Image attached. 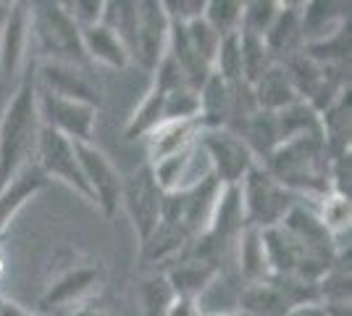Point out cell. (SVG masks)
I'll use <instances>...</instances> for the list:
<instances>
[{
    "label": "cell",
    "mask_w": 352,
    "mask_h": 316,
    "mask_svg": "<svg viewBox=\"0 0 352 316\" xmlns=\"http://www.w3.org/2000/svg\"><path fill=\"white\" fill-rule=\"evenodd\" d=\"M40 108H37V69L27 66L0 116V190L32 164L40 140Z\"/></svg>",
    "instance_id": "cell-1"
},
{
    "label": "cell",
    "mask_w": 352,
    "mask_h": 316,
    "mask_svg": "<svg viewBox=\"0 0 352 316\" xmlns=\"http://www.w3.org/2000/svg\"><path fill=\"white\" fill-rule=\"evenodd\" d=\"M32 37L43 50L45 61H58L72 66H87L82 48V32L74 24L60 3H30Z\"/></svg>",
    "instance_id": "cell-2"
},
{
    "label": "cell",
    "mask_w": 352,
    "mask_h": 316,
    "mask_svg": "<svg viewBox=\"0 0 352 316\" xmlns=\"http://www.w3.org/2000/svg\"><path fill=\"white\" fill-rule=\"evenodd\" d=\"M239 200H242V219L245 227L271 229L284 222V216L297 206L300 198L281 187L261 164H255L239 182Z\"/></svg>",
    "instance_id": "cell-3"
},
{
    "label": "cell",
    "mask_w": 352,
    "mask_h": 316,
    "mask_svg": "<svg viewBox=\"0 0 352 316\" xmlns=\"http://www.w3.org/2000/svg\"><path fill=\"white\" fill-rule=\"evenodd\" d=\"M221 182L208 171L203 180H195L192 185H184L182 190L166 193L163 196L161 222L179 227L187 238H197L216 211V203L221 198Z\"/></svg>",
    "instance_id": "cell-4"
},
{
    "label": "cell",
    "mask_w": 352,
    "mask_h": 316,
    "mask_svg": "<svg viewBox=\"0 0 352 316\" xmlns=\"http://www.w3.org/2000/svg\"><path fill=\"white\" fill-rule=\"evenodd\" d=\"M197 151L208 156L210 174L221 182V187L239 185L250 169L258 164L245 140L232 129H203L197 137Z\"/></svg>",
    "instance_id": "cell-5"
},
{
    "label": "cell",
    "mask_w": 352,
    "mask_h": 316,
    "mask_svg": "<svg viewBox=\"0 0 352 316\" xmlns=\"http://www.w3.org/2000/svg\"><path fill=\"white\" fill-rule=\"evenodd\" d=\"M34 158H37L34 166L43 171L45 180H56L60 185H66L69 190H74L76 196H82L87 203L95 206L92 193H89L87 182H85V174H82L79 158H76V148H74V143L69 137H63L58 132L43 127L40 129V140H37Z\"/></svg>",
    "instance_id": "cell-6"
},
{
    "label": "cell",
    "mask_w": 352,
    "mask_h": 316,
    "mask_svg": "<svg viewBox=\"0 0 352 316\" xmlns=\"http://www.w3.org/2000/svg\"><path fill=\"white\" fill-rule=\"evenodd\" d=\"M37 108H40L43 127L69 137L72 143H92L95 124H98V105L60 98L37 85Z\"/></svg>",
    "instance_id": "cell-7"
},
{
    "label": "cell",
    "mask_w": 352,
    "mask_h": 316,
    "mask_svg": "<svg viewBox=\"0 0 352 316\" xmlns=\"http://www.w3.org/2000/svg\"><path fill=\"white\" fill-rule=\"evenodd\" d=\"M121 206L126 209L129 219L137 232L140 245L155 232V227L161 224V211H163V193L158 182L153 177L150 164H145L140 171H134L129 180L121 187Z\"/></svg>",
    "instance_id": "cell-8"
},
{
    "label": "cell",
    "mask_w": 352,
    "mask_h": 316,
    "mask_svg": "<svg viewBox=\"0 0 352 316\" xmlns=\"http://www.w3.org/2000/svg\"><path fill=\"white\" fill-rule=\"evenodd\" d=\"M74 148H76V158H79V166H82V174H85V182H87L89 193H92L95 206L111 219L121 206L124 180H121L118 169L92 143H74Z\"/></svg>",
    "instance_id": "cell-9"
},
{
    "label": "cell",
    "mask_w": 352,
    "mask_h": 316,
    "mask_svg": "<svg viewBox=\"0 0 352 316\" xmlns=\"http://www.w3.org/2000/svg\"><path fill=\"white\" fill-rule=\"evenodd\" d=\"M32 40L30 3H11L0 21V79L19 82L27 61V45Z\"/></svg>",
    "instance_id": "cell-10"
},
{
    "label": "cell",
    "mask_w": 352,
    "mask_h": 316,
    "mask_svg": "<svg viewBox=\"0 0 352 316\" xmlns=\"http://www.w3.org/2000/svg\"><path fill=\"white\" fill-rule=\"evenodd\" d=\"M137 8H140V14H137L132 59H137L150 72H155V66L168 53L171 19L163 8V0H140Z\"/></svg>",
    "instance_id": "cell-11"
},
{
    "label": "cell",
    "mask_w": 352,
    "mask_h": 316,
    "mask_svg": "<svg viewBox=\"0 0 352 316\" xmlns=\"http://www.w3.org/2000/svg\"><path fill=\"white\" fill-rule=\"evenodd\" d=\"M37 69V85L43 90L60 95V98H72L89 105H100L98 87H92V82L85 74V66H72V63H58V61H43Z\"/></svg>",
    "instance_id": "cell-12"
},
{
    "label": "cell",
    "mask_w": 352,
    "mask_h": 316,
    "mask_svg": "<svg viewBox=\"0 0 352 316\" xmlns=\"http://www.w3.org/2000/svg\"><path fill=\"white\" fill-rule=\"evenodd\" d=\"M103 285V269L98 264H82L72 266L60 277H56L43 295L45 306H66V303H79L87 295H92Z\"/></svg>",
    "instance_id": "cell-13"
},
{
    "label": "cell",
    "mask_w": 352,
    "mask_h": 316,
    "mask_svg": "<svg viewBox=\"0 0 352 316\" xmlns=\"http://www.w3.org/2000/svg\"><path fill=\"white\" fill-rule=\"evenodd\" d=\"M263 43L274 63H281L302 48V3H281L274 24L263 34Z\"/></svg>",
    "instance_id": "cell-14"
},
{
    "label": "cell",
    "mask_w": 352,
    "mask_h": 316,
    "mask_svg": "<svg viewBox=\"0 0 352 316\" xmlns=\"http://www.w3.org/2000/svg\"><path fill=\"white\" fill-rule=\"evenodd\" d=\"M203 132L200 119L190 121H163L161 127H155L145 137L147 143V164H158L168 156L187 151L192 145H197V137Z\"/></svg>",
    "instance_id": "cell-15"
},
{
    "label": "cell",
    "mask_w": 352,
    "mask_h": 316,
    "mask_svg": "<svg viewBox=\"0 0 352 316\" xmlns=\"http://www.w3.org/2000/svg\"><path fill=\"white\" fill-rule=\"evenodd\" d=\"M221 274L219 261H197V258H182L174 269L166 271V280L174 290V298L200 301V295L216 282Z\"/></svg>",
    "instance_id": "cell-16"
},
{
    "label": "cell",
    "mask_w": 352,
    "mask_h": 316,
    "mask_svg": "<svg viewBox=\"0 0 352 316\" xmlns=\"http://www.w3.org/2000/svg\"><path fill=\"white\" fill-rule=\"evenodd\" d=\"M82 48H85L87 61H95V63L108 66V69H126L132 63L126 45L103 24L82 30Z\"/></svg>",
    "instance_id": "cell-17"
},
{
    "label": "cell",
    "mask_w": 352,
    "mask_h": 316,
    "mask_svg": "<svg viewBox=\"0 0 352 316\" xmlns=\"http://www.w3.org/2000/svg\"><path fill=\"white\" fill-rule=\"evenodd\" d=\"M252 98H255V105L261 111H271V114H279V111H284V108H289V105H294L300 101L292 87V82H289V76H287V72L281 69V63H274L252 85Z\"/></svg>",
    "instance_id": "cell-18"
},
{
    "label": "cell",
    "mask_w": 352,
    "mask_h": 316,
    "mask_svg": "<svg viewBox=\"0 0 352 316\" xmlns=\"http://www.w3.org/2000/svg\"><path fill=\"white\" fill-rule=\"evenodd\" d=\"M350 21V3H302V45Z\"/></svg>",
    "instance_id": "cell-19"
},
{
    "label": "cell",
    "mask_w": 352,
    "mask_h": 316,
    "mask_svg": "<svg viewBox=\"0 0 352 316\" xmlns=\"http://www.w3.org/2000/svg\"><path fill=\"white\" fill-rule=\"evenodd\" d=\"M239 277L245 285L271 280V266L263 248V235L255 227H245L239 232Z\"/></svg>",
    "instance_id": "cell-20"
},
{
    "label": "cell",
    "mask_w": 352,
    "mask_h": 316,
    "mask_svg": "<svg viewBox=\"0 0 352 316\" xmlns=\"http://www.w3.org/2000/svg\"><path fill=\"white\" fill-rule=\"evenodd\" d=\"M236 311L248 316H284L289 311V303L284 301V295L271 280H265V282L239 287Z\"/></svg>",
    "instance_id": "cell-21"
},
{
    "label": "cell",
    "mask_w": 352,
    "mask_h": 316,
    "mask_svg": "<svg viewBox=\"0 0 352 316\" xmlns=\"http://www.w3.org/2000/svg\"><path fill=\"white\" fill-rule=\"evenodd\" d=\"M302 53H308L310 59L321 66H347L350 63V21H344L339 30L321 40L305 43Z\"/></svg>",
    "instance_id": "cell-22"
},
{
    "label": "cell",
    "mask_w": 352,
    "mask_h": 316,
    "mask_svg": "<svg viewBox=\"0 0 352 316\" xmlns=\"http://www.w3.org/2000/svg\"><path fill=\"white\" fill-rule=\"evenodd\" d=\"M190 238L179 229V227L168 224V222H161L155 227V232L142 242V258L145 261H171V258H179L182 251L187 248Z\"/></svg>",
    "instance_id": "cell-23"
},
{
    "label": "cell",
    "mask_w": 352,
    "mask_h": 316,
    "mask_svg": "<svg viewBox=\"0 0 352 316\" xmlns=\"http://www.w3.org/2000/svg\"><path fill=\"white\" fill-rule=\"evenodd\" d=\"M137 14H140V8L134 0H113V3L103 6V19H100V24L108 27L126 45L129 56H132L134 34H137Z\"/></svg>",
    "instance_id": "cell-24"
},
{
    "label": "cell",
    "mask_w": 352,
    "mask_h": 316,
    "mask_svg": "<svg viewBox=\"0 0 352 316\" xmlns=\"http://www.w3.org/2000/svg\"><path fill=\"white\" fill-rule=\"evenodd\" d=\"M239 53H242V82L252 87L274 66V59L265 50L263 37H255L248 32H239Z\"/></svg>",
    "instance_id": "cell-25"
},
{
    "label": "cell",
    "mask_w": 352,
    "mask_h": 316,
    "mask_svg": "<svg viewBox=\"0 0 352 316\" xmlns=\"http://www.w3.org/2000/svg\"><path fill=\"white\" fill-rule=\"evenodd\" d=\"M195 153H197V145H192L187 151L176 153V156H168V158H163L158 164H153V177L158 182V187H161V193H174L182 187V180H187V171H190L192 161H195Z\"/></svg>",
    "instance_id": "cell-26"
},
{
    "label": "cell",
    "mask_w": 352,
    "mask_h": 316,
    "mask_svg": "<svg viewBox=\"0 0 352 316\" xmlns=\"http://www.w3.org/2000/svg\"><path fill=\"white\" fill-rule=\"evenodd\" d=\"M242 11H245L242 0H208L203 19L210 24V30L216 32L219 37H226V34L239 32Z\"/></svg>",
    "instance_id": "cell-27"
},
{
    "label": "cell",
    "mask_w": 352,
    "mask_h": 316,
    "mask_svg": "<svg viewBox=\"0 0 352 316\" xmlns=\"http://www.w3.org/2000/svg\"><path fill=\"white\" fill-rule=\"evenodd\" d=\"M213 74L226 85L242 82V53H239V32L221 37L216 61H213Z\"/></svg>",
    "instance_id": "cell-28"
},
{
    "label": "cell",
    "mask_w": 352,
    "mask_h": 316,
    "mask_svg": "<svg viewBox=\"0 0 352 316\" xmlns=\"http://www.w3.org/2000/svg\"><path fill=\"white\" fill-rule=\"evenodd\" d=\"M140 303H142V316H166L168 306L174 303V290L166 274H153L140 285Z\"/></svg>",
    "instance_id": "cell-29"
},
{
    "label": "cell",
    "mask_w": 352,
    "mask_h": 316,
    "mask_svg": "<svg viewBox=\"0 0 352 316\" xmlns=\"http://www.w3.org/2000/svg\"><path fill=\"white\" fill-rule=\"evenodd\" d=\"M281 3L276 0H252V3H245V11H242V24H239V32H248V34H255V37H263L268 27L274 24V19L279 14Z\"/></svg>",
    "instance_id": "cell-30"
},
{
    "label": "cell",
    "mask_w": 352,
    "mask_h": 316,
    "mask_svg": "<svg viewBox=\"0 0 352 316\" xmlns=\"http://www.w3.org/2000/svg\"><path fill=\"white\" fill-rule=\"evenodd\" d=\"M350 198H342L337 193H329L326 198H321V213L318 219L323 222V227L329 229L331 238H337L339 232L350 229Z\"/></svg>",
    "instance_id": "cell-31"
},
{
    "label": "cell",
    "mask_w": 352,
    "mask_h": 316,
    "mask_svg": "<svg viewBox=\"0 0 352 316\" xmlns=\"http://www.w3.org/2000/svg\"><path fill=\"white\" fill-rule=\"evenodd\" d=\"M60 6L69 14V19L79 27V32H82L95 27V24H100L105 3L103 0H74V3H60Z\"/></svg>",
    "instance_id": "cell-32"
},
{
    "label": "cell",
    "mask_w": 352,
    "mask_h": 316,
    "mask_svg": "<svg viewBox=\"0 0 352 316\" xmlns=\"http://www.w3.org/2000/svg\"><path fill=\"white\" fill-rule=\"evenodd\" d=\"M206 3L208 0H174V3H163L166 14L171 21L176 24H190V21H197L206 14Z\"/></svg>",
    "instance_id": "cell-33"
},
{
    "label": "cell",
    "mask_w": 352,
    "mask_h": 316,
    "mask_svg": "<svg viewBox=\"0 0 352 316\" xmlns=\"http://www.w3.org/2000/svg\"><path fill=\"white\" fill-rule=\"evenodd\" d=\"M284 316H326V308L321 303H305V306H294Z\"/></svg>",
    "instance_id": "cell-34"
},
{
    "label": "cell",
    "mask_w": 352,
    "mask_h": 316,
    "mask_svg": "<svg viewBox=\"0 0 352 316\" xmlns=\"http://www.w3.org/2000/svg\"><path fill=\"white\" fill-rule=\"evenodd\" d=\"M0 316H37V314H32V311H27V308H21V306L14 301H3V298H0Z\"/></svg>",
    "instance_id": "cell-35"
},
{
    "label": "cell",
    "mask_w": 352,
    "mask_h": 316,
    "mask_svg": "<svg viewBox=\"0 0 352 316\" xmlns=\"http://www.w3.org/2000/svg\"><path fill=\"white\" fill-rule=\"evenodd\" d=\"M74 316H113V314H108L103 308H95V306H85V308H79Z\"/></svg>",
    "instance_id": "cell-36"
},
{
    "label": "cell",
    "mask_w": 352,
    "mask_h": 316,
    "mask_svg": "<svg viewBox=\"0 0 352 316\" xmlns=\"http://www.w3.org/2000/svg\"><path fill=\"white\" fill-rule=\"evenodd\" d=\"M203 316H248V314H242V311H226V314H203Z\"/></svg>",
    "instance_id": "cell-37"
},
{
    "label": "cell",
    "mask_w": 352,
    "mask_h": 316,
    "mask_svg": "<svg viewBox=\"0 0 352 316\" xmlns=\"http://www.w3.org/2000/svg\"><path fill=\"white\" fill-rule=\"evenodd\" d=\"M3 264H6V258H3V251H0V271H3Z\"/></svg>",
    "instance_id": "cell-38"
}]
</instances>
